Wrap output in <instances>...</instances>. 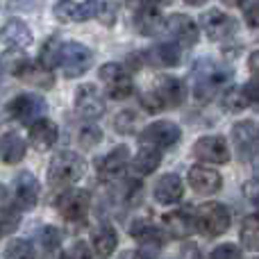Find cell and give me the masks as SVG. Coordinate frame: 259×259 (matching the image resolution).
I'll return each mask as SVG.
<instances>
[{
  "mask_svg": "<svg viewBox=\"0 0 259 259\" xmlns=\"http://www.w3.org/2000/svg\"><path fill=\"white\" fill-rule=\"evenodd\" d=\"M232 80V68L216 59H198L193 66V94L200 103L214 98V94Z\"/></svg>",
  "mask_w": 259,
  "mask_h": 259,
  "instance_id": "6da1fadb",
  "label": "cell"
},
{
  "mask_svg": "<svg viewBox=\"0 0 259 259\" xmlns=\"http://www.w3.org/2000/svg\"><path fill=\"white\" fill-rule=\"evenodd\" d=\"M87 164L77 152L73 150H62L50 159L48 166V182L55 189H64L68 184H75L77 180L84 175Z\"/></svg>",
  "mask_w": 259,
  "mask_h": 259,
  "instance_id": "7a4b0ae2",
  "label": "cell"
},
{
  "mask_svg": "<svg viewBox=\"0 0 259 259\" xmlns=\"http://www.w3.org/2000/svg\"><path fill=\"white\" fill-rule=\"evenodd\" d=\"M230 221L232 219H230L228 207L221 205V202H202V205H198L196 214H193L196 228L209 239L221 237V234L228 232Z\"/></svg>",
  "mask_w": 259,
  "mask_h": 259,
  "instance_id": "3957f363",
  "label": "cell"
},
{
  "mask_svg": "<svg viewBox=\"0 0 259 259\" xmlns=\"http://www.w3.org/2000/svg\"><path fill=\"white\" fill-rule=\"evenodd\" d=\"M94 62V53L87 46L77 44V41H66L62 44L59 50V66H62L66 77H80L91 68Z\"/></svg>",
  "mask_w": 259,
  "mask_h": 259,
  "instance_id": "277c9868",
  "label": "cell"
},
{
  "mask_svg": "<svg viewBox=\"0 0 259 259\" xmlns=\"http://www.w3.org/2000/svg\"><path fill=\"white\" fill-rule=\"evenodd\" d=\"M9 118L23 123V125H32L34 121L44 118L46 114V100L34 94H18L16 98L9 100L7 105Z\"/></svg>",
  "mask_w": 259,
  "mask_h": 259,
  "instance_id": "5b68a950",
  "label": "cell"
},
{
  "mask_svg": "<svg viewBox=\"0 0 259 259\" xmlns=\"http://www.w3.org/2000/svg\"><path fill=\"white\" fill-rule=\"evenodd\" d=\"M100 80L105 82V89H107L109 98L114 100H125L132 96L134 91V82L132 77H130V73L125 68L121 66V64H105L103 68L98 71Z\"/></svg>",
  "mask_w": 259,
  "mask_h": 259,
  "instance_id": "8992f818",
  "label": "cell"
},
{
  "mask_svg": "<svg viewBox=\"0 0 259 259\" xmlns=\"http://www.w3.org/2000/svg\"><path fill=\"white\" fill-rule=\"evenodd\" d=\"M91 205V196L84 189H66L57 198V211L71 223H80L87 219Z\"/></svg>",
  "mask_w": 259,
  "mask_h": 259,
  "instance_id": "52a82bcc",
  "label": "cell"
},
{
  "mask_svg": "<svg viewBox=\"0 0 259 259\" xmlns=\"http://www.w3.org/2000/svg\"><path fill=\"white\" fill-rule=\"evenodd\" d=\"M232 146L241 161H250L259 150V125L252 121H239L232 127Z\"/></svg>",
  "mask_w": 259,
  "mask_h": 259,
  "instance_id": "ba28073f",
  "label": "cell"
},
{
  "mask_svg": "<svg viewBox=\"0 0 259 259\" xmlns=\"http://www.w3.org/2000/svg\"><path fill=\"white\" fill-rule=\"evenodd\" d=\"M182 139V130L175 125L173 121H157L150 123L146 130L141 132V141L146 146H152L157 150H164V148H173L175 143Z\"/></svg>",
  "mask_w": 259,
  "mask_h": 259,
  "instance_id": "9c48e42d",
  "label": "cell"
},
{
  "mask_svg": "<svg viewBox=\"0 0 259 259\" xmlns=\"http://www.w3.org/2000/svg\"><path fill=\"white\" fill-rule=\"evenodd\" d=\"M193 157L205 164H228L230 148L223 137H200L193 143Z\"/></svg>",
  "mask_w": 259,
  "mask_h": 259,
  "instance_id": "30bf717a",
  "label": "cell"
},
{
  "mask_svg": "<svg viewBox=\"0 0 259 259\" xmlns=\"http://www.w3.org/2000/svg\"><path fill=\"white\" fill-rule=\"evenodd\" d=\"M75 112L82 118H100L105 114V96L96 84H82L75 91Z\"/></svg>",
  "mask_w": 259,
  "mask_h": 259,
  "instance_id": "8fae6325",
  "label": "cell"
},
{
  "mask_svg": "<svg viewBox=\"0 0 259 259\" xmlns=\"http://www.w3.org/2000/svg\"><path fill=\"white\" fill-rule=\"evenodd\" d=\"M130 164V148L127 146H116L114 150H109L105 157H100L96 170H98V178L105 182H112V180L123 178Z\"/></svg>",
  "mask_w": 259,
  "mask_h": 259,
  "instance_id": "7c38bea8",
  "label": "cell"
},
{
  "mask_svg": "<svg viewBox=\"0 0 259 259\" xmlns=\"http://www.w3.org/2000/svg\"><path fill=\"white\" fill-rule=\"evenodd\" d=\"M98 12V0H57L55 16L64 23H82L89 21Z\"/></svg>",
  "mask_w": 259,
  "mask_h": 259,
  "instance_id": "4fadbf2b",
  "label": "cell"
},
{
  "mask_svg": "<svg viewBox=\"0 0 259 259\" xmlns=\"http://www.w3.org/2000/svg\"><path fill=\"white\" fill-rule=\"evenodd\" d=\"M200 25L211 41H225L237 32V21L232 16H228L225 12H221V9L205 12V16L200 18Z\"/></svg>",
  "mask_w": 259,
  "mask_h": 259,
  "instance_id": "5bb4252c",
  "label": "cell"
},
{
  "mask_svg": "<svg viewBox=\"0 0 259 259\" xmlns=\"http://www.w3.org/2000/svg\"><path fill=\"white\" fill-rule=\"evenodd\" d=\"M32 41H34V34L21 18H9L0 27V44L9 50H25L32 46Z\"/></svg>",
  "mask_w": 259,
  "mask_h": 259,
  "instance_id": "9a60e30c",
  "label": "cell"
},
{
  "mask_svg": "<svg viewBox=\"0 0 259 259\" xmlns=\"http://www.w3.org/2000/svg\"><path fill=\"white\" fill-rule=\"evenodd\" d=\"M39 180L30 173V170H23L18 173V178L14 180V200H16L18 209H32L39 202Z\"/></svg>",
  "mask_w": 259,
  "mask_h": 259,
  "instance_id": "2e32d148",
  "label": "cell"
},
{
  "mask_svg": "<svg viewBox=\"0 0 259 259\" xmlns=\"http://www.w3.org/2000/svg\"><path fill=\"white\" fill-rule=\"evenodd\" d=\"M152 94L159 98V103L164 109L166 107H180V105L184 103V98H187V87H184V82L178 80V77L164 75L157 80Z\"/></svg>",
  "mask_w": 259,
  "mask_h": 259,
  "instance_id": "e0dca14e",
  "label": "cell"
},
{
  "mask_svg": "<svg viewBox=\"0 0 259 259\" xmlns=\"http://www.w3.org/2000/svg\"><path fill=\"white\" fill-rule=\"evenodd\" d=\"M164 25L168 30V34L178 41V46H187L189 48V46H193L198 41V25L187 14H173V16H168L164 21Z\"/></svg>",
  "mask_w": 259,
  "mask_h": 259,
  "instance_id": "ac0fdd59",
  "label": "cell"
},
{
  "mask_svg": "<svg viewBox=\"0 0 259 259\" xmlns=\"http://www.w3.org/2000/svg\"><path fill=\"white\" fill-rule=\"evenodd\" d=\"M189 184L196 193H202V196H209V193L221 191L223 187V178H221L219 170L209 168V166H191L189 168Z\"/></svg>",
  "mask_w": 259,
  "mask_h": 259,
  "instance_id": "d6986e66",
  "label": "cell"
},
{
  "mask_svg": "<svg viewBox=\"0 0 259 259\" xmlns=\"http://www.w3.org/2000/svg\"><path fill=\"white\" fill-rule=\"evenodd\" d=\"M161 225H164V232H168V237H173V239H187V237H191L193 230H196L193 214H191L189 207L164 214Z\"/></svg>",
  "mask_w": 259,
  "mask_h": 259,
  "instance_id": "ffe728a7",
  "label": "cell"
},
{
  "mask_svg": "<svg viewBox=\"0 0 259 259\" xmlns=\"http://www.w3.org/2000/svg\"><path fill=\"white\" fill-rule=\"evenodd\" d=\"M152 196H155V200L159 202V205H175V202H180L182 200V196H184L182 180H180L175 173L161 175V178L155 182Z\"/></svg>",
  "mask_w": 259,
  "mask_h": 259,
  "instance_id": "44dd1931",
  "label": "cell"
},
{
  "mask_svg": "<svg viewBox=\"0 0 259 259\" xmlns=\"http://www.w3.org/2000/svg\"><path fill=\"white\" fill-rule=\"evenodd\" d=\"M59 139V127L55 125L50 118H39L30 125V143L34 150L46 152L57 143Z\"/></svg>",
  "mask_w": 259,
  "mask_h": 259,
  "instance_id": "7402d4cb",
  "label": "cell"
},
{
  "mask_svg": "<svg viewBox=\"0 0 259 259\" xmlns=\"http://www.w3.org/2000/svg\"><path fill=\"white\" fill-rule=\"evenodd\" d=\"M134 23H137V30L141 32V34L155 36L157 32L164 27V16H161V12L155 7V5H143V7L137 9Z\"/></svg>",
  "mask_w": 259,
  "mask_h": 259,
  "instance_id": "603a6c76",
  "label": "cell"
},
{
  "mask_svg": "<svg viewBox=\"0 0 259 259\" xmlns=\"http://www.w3.org/2000/svg\"><path fill=\"white\" fill-rule=\"evenodd\" d=\"M25 150L27 146L21 134L7 132L0 137V161H5V164H18L25 157Z\"/></svg>",
  "mask_w": 259,
  "mask_h": 259,
  "instance_id": "cb8c5ba5",
  "label": "cell"
},
{
  "mask_svg": "<svg viewBox=\"0 0 259 259\" xmlns=\"http://www.w3.org/2000/svg\"><path fill=\"white\" fill-rule=\"evenodd\" d=\"M146 59L155 66H178L182 59V50L178 44H159L146 53Z\"/></svg>",
  "mask_w": 259,
  "mask_h": 259,
  "instance_id": "d4e9b609",
  "label": "cell"
},
{
  "mask_svg": "<svg viewBox=\"0 0 259 259\" xmlns=\"http://www.w3.org/2000/svg\"><path fill=\"white\" fill-rule=\"evenodd\" d=\"M118 246V234L112 225H100L94 232V252L98 257H109Z\"/></svg>",
  "mask_w": 259,
  "mask_h": 259,
  "instance_id": "484cf974",
  "label": "cell"
},
{
  "mask_svg": "<svg viewBox=\"0 0 259 259\" xmlns=\"http://www.w3.org/2000/svg\"><path fill=\"white\" fill-rule=\"evenodd\" d=\"M159 161H161V152L152 146H146V148H141V150L137 152V157L132 159V168L137 175H150L157 170Z\"/></svg>",
  "mask_w": 259,
  "mask_h": 259,
  "instance_id": "4316f807",
  "label": "cell"
},
{
  "mask_svg": "<svg viewBox=\"0 0 259 259\" xmlns=\"http://www.w3.org/2000/svg\"><path fill=\"white\" fill-rule=\"evenodd\" d=\"M241 246L248 250H259V214H252L243 221L241 225Z\"/></svg>",
  "mask_w": 259,
  "mask_h": 259,
  "instance_id": "83f0119b",
  "label": "cell"
},
{
  "mask_svg": "<svg viewBox=\"0 0 259 259\" xmlns=\"http://www.w3.org/2000/svg\"><path fill=\"white\" fill-rule=\"evenodd\" d=\"M221 103H223L225 112H232V114L243 112V109L248 107V98H246L243 87H232V89H228L223 94V98H221Z\"/></svg>",
  "mask_w": 259,
  "mask_h": 259,
  "instance_id": "f1b7e54d",
  "label": "cell"
},
{
  "mask_svg": "<svg viewBox=\"0 0 259 259\" xmlns=\"http://www.w3.org/2000/svg\"><path fill=\"white\" fill-rule=\"evenodd\" d=\"M59 50H62V44H59L55 36L48 39L39 53V64L44 68H48V71H53L55 66H59Z\"/></svg>",
  "mask_w": 259,
  "mask_h": 259,
  "instance_id": "f546056e",
  "label": "cell"
},
{
  "mask_svg": "<svg viewBox=\"0 0 259 259\" xmlns=\"http://www.w3.org/2000/svg\"><path fill=\"white\" fill-rule=\"evenodd\" d=\"M39 243H41V248H44L46 257L50 259L53 252L59 250V246H62V232H59L57 228H53V225H46L39 232Z\"/></svg>",
  "mask_w": 259,
  "mask_h": 259,
  "instance_id": "4dcf8cb0",
  "label": "cell"
},
{
  "mask_svg": "<svg viewBox=\"0 0 259 259\" xmlns=\"http://www.w3.org/2000/svg\"><path fill=\"white\" fill-rule=\"evenodd\" d=\"M5 259H36L34 248L25 239H12L5 248Z\"/></svg>",
  "mask_w": 259,
  "mask_h": 259,
  "instance_id": "1f68e13d",
  "label": "cell"
},
{
  "mask_svg": "<svg viewBox=\"0 0 259 259\" xmlns=\"http://www.w3.org/2000/svg\"><path fill=\"white\" fill-rule=\"evenodd\" d=\"M137 125H139V116L134 112H130V109H125V112L116 114V118H114V127H116L118 134H132L137 132Z\"/></svg>",
  "mask_w": 259,
  "mask_h": 259,
  "instance_id": "d6a6232c",
  "label": "cell"
},
{
  "mask_svg": "<svg viewBox=\"0 0 259 259\" xmlns=\"http://www.w3.org/2000/svg\"><path fill=\"white\" fill-rule=\"evenodd\" d=\"M211 259H241V250L234 243H221L211 250Z\"/></svg>",
  "mask_w": 259,
  "mask_h": 259,
  "instance_id": "836d02e7",
  "label": "cell"
},
{
  "mask_svg": "<svg viewBox=\"0 0 259 259\" xmlns=\"http://www.w3.org/2000/svg\"><path fill=\"white\" fill-rule=\"evenodd\" d=\"M77 139H80V143L84 148H94L96 143L103 139V134H100V130L96 125H87V127L80 130V137H77Z\"/></svg>",
  "mask_w": 259,
  "mask_h": 259,
  "instance_id": "e575fe53",
  "label": "cell"
},
{
  "mask_svg": "<svg viewBox=\"0 0 259 259\" xmlns=\"http://www.w3.org/2000/svg\"><path fill=\"white\" fill-rule=\"evenodd\" d=\"M62 259H91V248L87 246V241H75L62 255Z\"/></svg>",
  "mask_w": 259,
  "mask_h": 259,
  "instance_id": "d590c367",
  "label": "cell"
},
{
  "mask_svg": "<svg viewBox=\"0 0 259 259\" xmlns=\"http://www.w3.org/2000/svg\"><path fill=\"white\" fill-rule=\"evenodd\" d=\"M241 7H243V14H246L248 25L259 27V0H243Z\"/></svg>",
  "mask_w": 259,
  "mask_h": 259,
  "instance_id": "8d00e7d4",
  "label": "cell"
},
{
  "mask_svg": "<svg viewBox=\"0 0 259 259\" xmlns=\"http://www.w3.org/2000/svg\"><path fill=\"white\" fill-rule=\"evenodd\" d=\"M243 91H246L248 103H257L259 105V75L252 77V80L248 82L246 87H243Z\"/></svg>",
  "mask_w": 259,
  "mask_h": 259,
  "instance_id": "74e56055",
  "label": "cell"
},
{
  "mask_svg": "<svg viewBox=\"0 0 259 259\" xmlns=\"http://www.w3.org/2000/svg\"><path fill=\"white\" fill-rule=\"evenodd\" d=\"M141 105L148 109V112H159V109H164V107H161V103H159V98H157L152 91H150V94H143L141 96Z\"/></svg>",
  "mask_w": 259,
  "mask_h": 259,
  "instance_id": "f35d334b",
  "label": "cell"
},
{
  "mask_svg": "<svg viewBox=\"0 0 259 259\" xmlns=\"http://www.w3.org/2000/svg\"><path fill=\"white\" fill-rule=\"evenodd\" d=\"M180 259H202V257H200V250H198V246L189 243V246L182 248V257H180Z\"/></svg>",
  "mask_w": 259,
  "mask_h": 259,
  "instance_id": "ab89813d",
  "label": "cell"
},
{
  "mask_svg": "<svg viewBox=\"0 0 259 259\" xmlns=\"http://www.w3.org/2000/svg\"><path fill=\"white\" fill-rule=\"evenodd\" d=\"M5 5L9 9H30L32 0H5Z\"/></svg>",
  "mask_w": 259,
  "mask_h": 259,
  "instance_id": "60d3db41",
  "label": "cell"
},
{
  "mask_svg": "<svg viewBox=\"0 0 259 259\" xmlns=\"http://www.w3.org/2000/svg\"><path fill=\"white\" fill-rule=\"evenodd\" d=\"M248 68H250L255 75H259V50L250 53V57H248Z\"/></svg>",
  "mask_w": 259,
  "mask_h": 259,
  "instance_id": "b9f144b4",
  "label": "cell"
},
{
  "mask_svg": "<svg viewBox=\"0 0 259 259\" xmlns=\"http://www.w3.org/2000/svg\"><path fill=\"white\" fill-rule=\"evenodd\" d=\"M7 205H9V193H7V189L0 184V211H5Z\"/></svg>",
  "mask_w": 259,
  "mask_h": 259,
  "instance_id": "7bdbcfd3",
  "label": "cell"
},
{
  "mask_svg": "<svg viewBox=\"0 0 259 259\" xmlns=\"http://www.w3.org/2000/svg\"><path fill=\"white\" fill-rule=\"evenodd\" d=\"M118 259H146V257H143L139 250H125Z\"/></svg>",
  "mask_w": 259,
  "mask_h": 259,
  "instance_id": "ee69618b",
  "label": "cell"
},
{
  "mask_svg": "<svg viewBox=\"0 0 259 259\" xmlns=\"http://www.w3.org/2000/svg\"><path fill=\"white\" fill-rule=\"evenodd\" d=\"M125 3H127L132 9H139V7H143V5H148L146 0H125Z\"/></svg>",
  "mask_w": 259,
  "mask_h": 259,
  "instance_id": "f6af8a7d",
  "label": "cell"
},
{
  "mask_svg": "<svg viewBox=\"0 0 259 259\" xmlns=\"http://www.w3.org/2000/svg\"><path fill=\"white\" fill-rule=\"evenodd\" d=\"M225 5H228V7H241V3L243 0H223Z\"/></svg>",
  "mask_w": 259,
  "mask_h": 259,
  "instance_id": "bcb514c9",
  "label": "cell"
},
{
  "mask_svg": "<svg viewBox=\"0 0 259 259\" xmlns=\"http://www.w3.org/2000/svg\"><path fill=\"white\" fill-rule=\"evenodd\" d=\"M187 5H196V7H200V5H205L207 0H184Z\"/></svg>",
  "mask_w": 259,
  "mask_h": 259,
  "instance_id": "7dc6e473",
  "label": "cell"
},
{
  "mask_svg": "<svg viewBox=\"0 0 259 259\" xmlns=\"http://www.w3.org/2000/svg\"><path fill=\"white\" fill-rule=\"evenodd\" d=\"M146 3L148 5H155V7H157V5H166V3H170V0H146Z\"/></svg>",
  "mask_w": 259,
  "mask_h": 259,
  "instance_id": "c3c4849f",
  "label": "cell"
},
{
  "mask_svg": "<svg viewBox=\"0 0 259 259\" xmlns=\"http://www.w3.org/2000/svg\"><path fill=\"white\" fill-rule=\"evenodd\" d=\"M255 207H257V214H259V196L255 198Z\"/></svg>",
  "mask_w": 259,
  "mask_h": 259,
  "instance_id": "681fc988",
  "label": "cell"
},
{
  "mask_svg": "<svg viewBox=\"0 0 259 259\" xmlns=\"http://www.w3.org/2000/svg\"><path fill=\"white\" fill-rule=\"evenodd\" d=\"M255 173H257V178H259V164L255 166Z\"/></svg>",
  "mask_w": 259,
  "mask_h": 259,
  "instance_id": "f907efd6",
  "label": "cell"
},
{
  "mask_svg": "<svg viewBox=\"0 0 259 259\" xmlns=\"http://www.w3.org/2000/svg\"><path fill=\"white\" fill-rule=\"evenodd\" d=\"M0 80H3V64H0Z\"/></svg>",
  "mask_w": 259,
  "mask_h": 259,
  "instance_id": "816d5d0a",
  "label": "cell"
},
{
  "mask_svg": "<svg viewBox=\"0 0 259 259\" xmlns=\"http://www.w3.org/2000/svg\"><path fill=\"white\" fill-rule=\"evenodd\" d=\"M0 234H3V225H0Z\"/></svg>",
  "mask_w": 259,
  "mask_h": 259,
  "instance_id": "f5cc1de1",
  "label": "cell"
}]
</instances>
